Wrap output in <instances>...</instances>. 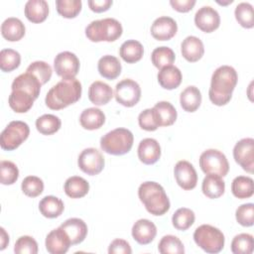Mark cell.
Listing matches in <instances>:
<instances>
[{
	"instance_id": "cell-1",
	"label": "cell",
	"mask_w": 254,
	"mask_h": 254,
	"mask_svg": "<svg viewBox=\"0 0 254 254\" xmlns=\"http://www.w3.org/2000/svg\"><path fill=\"white\" fill-rule=\"evenodd\" d=\"M237 72L232 66L221 65L217 67L211 75L208 90L209 100L217 106L227 104L232 97V92L237 84Z\"/></svg>"
},
{
	"instance_id": "cell-2",
	"label": "cell",
	"mask_w": 254,
	"mask_h": 254,
	"mask_svg": "<svg viewBox=\"0 0 254 254\" xmlns=\"http://www.w3.org/2000/svg\"><path fill=\"white\" fill-rule=\"evenodd\" d=\"M81 83L75 77L63 78L47 93L45 102L52 110H60L75 103L81 96Z\"/></svg>"
},
{
	"instance_id": "cell-3",
	"label": "cell",
	"mask_w": 254,
	"mask_h": 254,
	"mask_svg": "<svg viewBox=\"0 0 254 254\" xmlns=\"http://www.w3.org/2000/svg\"><path fill=\"white\" fill-rule=\"evenodd\" d=\"M138 196L148 212L163 215L170 209V199L164 188L156 182H144L138 189Z\"/></svg>"
},
{
	"instance_id": "cell-4",
	"label": "cell",
	"mask_w": 254,
	"mask_h": 254,
	"mask_svg": "<svg viewBox=\"0 0 254 254\" xmlns=\"http://www.w3.org/2000/svg\"><path fill=\"white\" fill-rule=\"evenodd\" d=\"M121 23L114 18H104L90 22L85 28V36L94 43L114 42L122 35Z\"/></svg>"
},
{
	"instance_id": "cell-5",
	"label": "cell",
	"mask_w": 254,
	"mask_h": 254,
	"mask_svg": "<svg viewBox=\"0 0 254 254\" xmlns=\"http://www.w3.org/2000/svg\"><path fill=\"white\" fill-rule=\"evenodd\" d=\"M134 142L132 132L126 128H116L100 139V148L107 154L121 156L127 154Z\"/></svg>"
},
{
	"instance_id": "cell-6",
	"label": "cell",
	"mask_w": 254,
	"mask_h": 254,
	"mask_svg": "<svg viewBox=\"0 0 254 254\" xmlns=\"http://www.w3.org/2000/svg\"><path fill=\"white\" fill-rule=\"evenodd\" d=\"M195 244L204 252L209 254L219 253L224 247V234L216 227L209 224H202L193 232Z\"/></svg>"
},
{
	"instance_id": "cell-7",
	"label": "cell",
	"mask_w": 254,
	"mask_h": 254,
	"mask_svg": "<svg viewBox=\"0 0 254 254\" xmlns=\"http://www.w3.org/2000/svg\"><path fill=\"white\" fill-rule=\"evenodd\" d=\"M30 134L29 125L26 122L15 120L11 121L0 136V146L3 150L13 151L17 149Z\"/></svg>"
},
{
	"instance_id": "cell-8",
	"label": "cell",
	"mask_w": 254,
	"mask_h": 254,
	"mask_svg": "<svg viewBox=\"0 0 254 254\" xmlns=\"http://www.w3.org/2000/svg\"><path fill=\"white\" fill-rule=\"evenodd\" d=\"M199 167L206 175L225 177L229 171V164L225 155L216 149H208L199 157Z\"/></svg>"
},
{
	"instance_id": "cell-9",
	"label": "cell",
	"mask_w": 254,
	"mask_h": 254,
	"mask_svg": "<svg viewBox=\"0 0 254 254\" xmlns=\"http://www.w3.org/2000/svg\"><path fill=\"white\" fill-rule=\"evenodd\" d=\"M114 96L119 104L125 107H132L141 98V87L135 80L125 78L116 84Z\"/></svg>"
},
{
	"instance_id": "cell-10",
	"label": "cell",
	"mask_w": 254,
	"mask_h": 254,
	"mask_svg": "<svg viewBox=\"0 0 254 254\" xmlns=\"http://www.w3.org/2000/svg\"><path fill=\"white\" fill-rule=\"evenodd\" d=\"M54 68L62 78H73L79 70V60L71 52L59 53L54 60Z\"/></svg>"
},
{
	"instance_id": "cell-11",
	"label": "cell",
	"mask_w": 254,
	"mask_h": 254,
	"mask_svg": "<svg viewBox=\"0 0 254 254\" xmlns=\"http://www.w3.org/2000/svg\"><path fill=\"white\" fill-rule=\"evenodd\" d=\"M104 158L95 148H86L78 156V168L89 176L98 175L104 168Z\"/></svg>"
},
{
	"instance_id": "cell-12",
	"label": "cell",
	"mask_w": 254,
	"mask_h": 254,
	"mask_svg": "<svg viewBox=\"0 0 254 254\" xmlns=\"http://www.w3.org/2000/svg\"><path fill=\"white\" fill-rule=\"evenodd\" d=\"M233 158L235 162L248 173H253L254 169V140L243 138L239 140L233 148Z\"/></svg>"
},
{
	"instance_id": "cell-13",
	"label": "cell",
	"mask_w": 254,
	"mask_h": 254,
	"mask_svg": "<svg viewBox=\"0 0 254 254\" xmlns=\"http://www.w3.org/2000/svg\"><path fill=\"white\" fill-rule=\"evenodd\" d=\"M174 175L177 184L185 190L195 188L197 183V174L193 166L185 160L179 161L174 168Z\"/></svg>"
},
{
	"instance_id": "cell-14",
	"label": "cell",
	"mask_w": 254,
	"mask_h": 254,
	"mask_svg": "<svg viewBox=\"0 0 254 254\" xmlns=\"http://www.w3.org/2000/svg\"><path fill=\"white\" fill-rule=\"evenodd\" d=\"M194 24L202 32L211 33L219 27L220 16L214 8L202 6L194 15Z\"/></svg>"
},
{
	"instance_id": "cell-15",
	"label": "cell",
	"mask_w": 254,
	"mask_h": 254,
	"mask_svg": "<svg viewBox=\"0 0 254 254\" xmlns=\"http://www.w3.org/2000/svg\"><path fill=\"white\" fill-rule=\"evenodd\" d=\"M46 249L51 254H64L71 245L65 231L60 226L48 233L46 237Z\"/></svg>"
},
{
	"instance_id": "cell-16",
	"label": "cell",
	"mask_w": 254,
	"mask_h": 254,
	"mask_svg": "<svg viewBox=\"0 0 254 254\" xmlns=\"http://www.w3.org/2000/svg\"><path fill=\"white\" fill-rule=\"evenodd\" d=\"M178 31L177 22L168 16L157 18L151 26V35L158 41L171 40Z\"/></svg>"
},
{
	"instance_id": "cell-17",
	"label": "cell",
	"mask_w": 254,
	"mask_h": 254,
	"mask_svg": "<svg viewBox=\"0 0 254 254\" xmlns=\"http://www.w3.org/2000/svg\"><path fill=\"white\" fill-rule=\"evenodd\" d=\"M157 235V227L149 219L142 218L137 220L132 227V237L134 240L141 244L147 245L151 243Z\"/></svg>"
},
{
	"instance_id": "cell-18",
	"label": "cell",
	"mask_w": 254,
	"mask_h": 254,
	"mask_svg": "<svg viewBox=\"0 0 254 254\" xmlns=\"http://www.w3.org/2000/svg\"><path fill=\"white\" fill-rule=\"evenodd\" d=\"M138 158L145 165H153L161 157V146L156 139L145 138L138 146Z\"/></svg>"
},
{
	"instance_id": "cell-19",
	"label": "cell",
	"mask_w": 254,
	"mask_h": 254,
	"mask_svg": "<svg viewBox=\"0 0 254 254\" xmlns=\"http://www.w3.org/2000/svg\"><path fill=\"white\" fill-rule=\"evenodd\" d=\"M41 82L40 80L32 73L25 72L17 77L12 82L11 88L12 90H23L30 95H32L35 99H37L40 95L41 91Z\"/></svg>"
},
{
	"instance_id": "cell-20",
	"label": "cell",
	"mask_w": 254,
	"mask_h": 254,
	"mask_svg": "<svg viewBox=\"0 0 254 254\" xmlns=\"http://www.w3.org/2000/svg\"><path fill=\"white\" fill-rule=\"evenodd\" d=\"M61 227L65 231V233L69 237L71 245L81 243L87 235V225L80 218H68L64 223L61 224Z\"/></svg>"
},
{
	"instance_id": "cell-21",
	"label": "cell",
	"mask_w": 254,
	"mask_h": 254,
	"mask_svg": "<svg viewBox=\"0 0 254 254\" xmlns=\"http://www.w3.org/2000/svg\"><path fill=\"white\" fill-rule=\"evenodd\" d=\"M183 57L190 63L200 60L204 54V47L201 40L195 36H188L181 44Z\"/></svg>"
},
{
	"instance_id": "cell-22",
	"label": "cell",
	"mask_w": 254,
	"mask_h": 254,
	"mask_svg": "<svg viewBox=\"0 0 254 254\" xmlns=\"http://www.w3.org/2000/svg\"><path fill=\"white\" fill-rule=\"evenodd\" d=\"M113 90L107 83L96 80L88 88V99L94 105H105L113 97Z\"/></svg>"
},
{
	"instance_id": "cell-23",
	"label": "cell",
	"mask_w": 254,
	"mask_h": 254,
	"mask_svg": "<svg viewBox=\"0 0 254 254\" xmlns=\"http://www.w3.org/2000/svg\"><path fill=\"white\" fill-rule=\"evenodd\" d=\"M26 18L32 23H42L49 15V5L45 0H29L24 8Z\"/></svg>"
},
{
	"instance_id": "cell-24",
	"label": "cell",
	"mask_w": 254,
	"mask_h": 254,
	"mask_svg": "<svg viewBox=\"0 0 254 254\" xmlns=\"http://www.w3.org/2000/svg\"><path fill=\"white\" fill-rule=\"evenodd\" d=\"M25 25L20 19L15 17L7 18L1 25V34L9 42L20 41L25 36Z\"/></svg>"
},
{
	"instance_id": "cell-25",
	"label": "cell",
	"mask_w": 254,
	"mask_h": 254,
	"mask_svg": "<svg viewBox=\"0 0 254 254\" xmlns=\"http://www.w3.org/2000/svg\"><path fill=\"white\" fill-rule=\"evenodd\" d=\"M97 69L101 76L109 80L115 79L121 73V63L119 60L111 55H105L101 57L97 64Z\"/></svg>"
},
{
	"instance_id": "cell-26",
	"label": "cell",
	"mask_w": 254,
	"mask_h": 254,
	"mask_svg": "<svg viewBox=\"0 0 254 254\" xmlns=\"http://www.w3.org/2000/svg\"><path fill=\"white\" fill-rule=\"evenodd\" d=\"M157 77L159 84L168 90L177 88L182 82V72L173 64L160 69Z\"/></svg>"
},
{
	"instance_id": "cell-27",
	"label": "cell",
	"mask_w": 254,
	"mask_h": 254,
	"mask_svg": "<svg viewBox=\"0 0 254 254\" xmlns=\"http://www.w3.org/2000/svg\"><path fill=\"white\" fill-rule=\"evenodd\" d=\"M105 122V114L96 107L84 109L79 116V123L86 130L99 129Z\"/></svg>"
},
{
	"instance_id": "cell-28",
	"label": "cell",
	"mask_w": 254,
	"mask_h": 254,
	"mask_svg": "<svg viewBox=\"0 0 254 254\" xmlns=\"http://www.w3.org/2000/svg\"><path fill=\"white\" fill-rule=\"evenodd\" d=\"M119 55L127 64H134L142 59L144 48L142 44L136 40H127L121 45Z\"/></svg>"
},
{
	"instance_id": "cell-29",
	"label": "cell",
	"mask_w": 254,
	"mask_h": 254,
	"mask_svg": "<svg viewBox=\"0 0 254 254\" xmlns=\"http://www.w3.org/2000/svg\"><path fill=\"white\" fill-rule=\"evenodd\" d=\"M36 99L23 90H12L8 98L9 106L17 113H25L29 111Z\"/></svg>"
},
{
	"instance_id": "cell-30",
	"label": "cell",
	"mask_w": 254,
	"mask_h": 254,
	"mask_svg": "<svg viewBox=\"0 0 254 254\" xmlns=\"http://www.w3.org/2000/svg\"><path fill=\"white\" fill-rule=\"evenodd\" d=\"M182 108L187 112H194L201 103V93L196 86L190 85L186 87L180 95Z\"/></svg>"
},
{
	"instance_id": "cell-31",
	"label": "cell",
	"mask_w": 254,
	"mask_h": 254,
	"mask_svg": "<svg viewBox=\"0 0 254 254\" xmlns=\"http://www.w3.org/2000/svg\"><path fill=\"white\" fill-rule=\"evenodd\" d=\"M64 189L67 196L71 198H80L87 194L89 184L85 179L79 176H72L65 181Z\"/></svg>"
},
{
	"instance_id": "cell-32",
	"label": "cell",
	"mask_w": 254,
	"mask_h": 254,
	"mask_svg": "<svg viewBox=\"0 0 254 254\" xmlns=\"http://www.w3.org/2000/svg\"><path fill=\"white\" fill-rule=\"evenodd\" d=\"M203 194L209 198H217L224 193L225 183L221 177L206 175L201 184Z\"/></svg>"
},
{
	"instance_id": "cell-33",
	"label": "cell",
	"mask_w": 254,
	"mask_h": 254,
	"mask_svg": "<svg viewBox=\"0 0 254 254\" xmlns=\"http://www.w3.org/2000/svg\"><path fill=\"white\" fill-rule=\"evenodd\" d=\"M64 209V202L61 198L54 195L43 197L39 203L40 212L47 218L59 217Z\"/></svg>"
},
{
	"instance_id": "cell-34",
	"label": "cell",
	"mask_w": 254,
	"mask_h": 254,
	"mask_svg": "<svg viewBox=\"0 0 254 254\" xmlns=\"http://www.w3.org/2000/svg\"><path fill=\"white\" fill-rule=\"evenodd\" d=\"M157 119L161 126H170L177 120V110L172 103L169 101H159L153 107Z\"/></svg>"
},
{
	"instance_id": "cell-35",
	"label": "cell",
	"mask_w": 254,
	"mask_h": 254,
	"mask_svg": "<svg viewBox=\"0 0 254 254\" xmlns=\"http://www.w3.org/2000/svg\"><path fill=\"white\" fill-rule=\"evenodd\" d=\"M231 191L237 198L243 199L251 197L254 193L253 180L247 176L236 177L231 184Z\"/></svg>"
},
{
	"instance_id": "cell-36",
	"label": "cell",
	"mask_w": 254,
	"mask_h": 254,
	"mask_svg": "<svg viewBox=\"0 0 254 254\" xmlns=\"http://www.w3.org/2000/svg\"><path fill=\"white\" fill-rule=\"evenodd\" d=\"M61 119L54 114H44L36 120V128L43 135H52L61 128Z\"/></svg>"
},
{
	"instance_id": "cell-37",
	"label": "cell",
	"mask_w": 254,
	"mask_h": 254,
	"mask_svg": "<svg viewBox=\"0 0 254 254\" xmlns=\"http://www.w3.org/2000/svg\"><path fill=\"white\" fill-rule=\"evenodd\" d=\"M176 56L174 51L169 47H158L156 48L151 55L152 64L159 69H162L165 66L172 65L175 62Z\"/></svg>"
},
{
	"instance_id": "cell-38",
	"label": "cell",
	"mask_w": 254,
	"mask_h": 254,
	"mask_svg": "<svg viewBox=\"0 0 254 254\" xmlns=\"http://www.w3.org/2000/svg\"><path fill=\"white\" fill-rule=\"evenodd\" d=\"M194 212L187 207H181L175 211L172 217L173 225L178 230H187L194 222Z\"/></svg>"
},
{
	"instance_id": "cell-39",
	"label": "cell",
	"mask_w": 254,
	"mask_h": 254,
	"mask_svg": "<svg viewBox=\"0 0 254 254\" xmlns=\"http://www.w3.org/2000/svg\"><path fill=\"white\" fill-rule=\"evenodd\" d=\"M235 19L243 28L250 29L254 26L253 6L248 2H241L235 7Z\"/></svg>"
},
{
	"instance_id": "cell-40",
	"label": "cell",
	"mask_w": 254,
	"mask_h": 254,
	"mask_svg": "<svg viewBox=\"0 0 254 254\" xmlns=\"http://www.w3.org/2000/svg\"><path fill=\"white\" fill-rule=\"evenodd\" d=\"M254 249V239L249 233L234 236L231 242V252L234 254H251Z\"/></svg>"
},
{
	"instance_id": "cell-41",
	"label": "cell",
	"mask_w": 254,
	"mask_h": 254,
	"mask_svg": "<svg viewBox=\"0 0 254 254\" xmlns=\"http://www.w3.org/2000/svg\"><path fill=\"white\" fill-rule=\"evenodd\" d=\"M161 254H184L185 247L183 242L175 235H165L158 244Z\"/></svg>"
},
{
	"instance_id": "cell-42",
	"label": "cell",
	"mask_w": 254,
	"mask_h": 254,
	"mask_svg": "<svg viewBox=\"0 0 254 254\" xmlns=\"http://www.w3.org/2000/svg\"><path fill=\"white\" fill-rule=\"evenodd\" d=\"M21 64L20 54L13 49H3L0 52V68L4 72L16 69Z\"/></svg>"
},
{
	"instance_id": "cell-43",
	"label": "cell",
	"mask_w": 254,
	"mask_h": 254,
	"mask_svg": "<svg viewBox=\"0 0 254 254\" xmlns=\"http://www.w3.org/2000/svg\"><path fill=\"white\" fill-rule=\"evenodd\" d=\"M82 3L80 0H57V11L64 18H75L81 11Z\"/></svg>"
},
{
	"instance_id": "cell-44",
	"label": "cell",
	"mask_w": 254,
	"mask_h": 254,
	"mask_svg": "<svg viewBox=\"0 0 254 254\" xmlns=\"http://www.w3.org/2000/svg\"><path fill=\"white\" fill-rule=\"evenodd\" d=\"M26 71L34 74L40 80L41 84L47 83L51 79L52 73H53V69L51 65L48 63L43 61H36L30 64Z\"/></svg>"
},
{
	"instance_id": "cell-45",
	"label": "cell",
	"mask_w": 254,
	"mask_h": 254,
	"mask_svg": "<svg viewBox=\"0 0 254 254\" xmlns=\"http://www.w3.org/2000/svg\"><path fill=\"white\" fill-rule=\"evenodd\" d=\"M19 178L18 167L11 161H1L0 182L2 185L10 186L17 182Z\"/></svg>"
},
{
	"instance_id": "cell-46",
	"label": "cell",
	"mask_w": 254,
	"mask_h": 254,
	"mask_svg": "<svg viewBox=\"0 0 254 254\" xmlns=\"http://www.w3.org/2000/svg\"><path fill=\"white\" fill-rule=\"evenodd\" d=\"M21 189L27 196L36 197L43 192L44 182L39 177L28 176L23 180L21 184Z\"/></svg>"
},
{
	"instance_id": "cell-47",
	"label": "cell",
	"mask_w": 254,
	"mask_h": 254,
	"mask_svg": "<svg viewBox=\"0 0 254 254\" xmlns=\"http://www.w3.org/2000/svg\"><path fill=\"white\" fill-rule=\"evenodd\" d=\"M235 218L242 226H252L254 223V204L249 202L238 206L235 211Z\"/></svg>"
},
{
	"instance_id": "cell-48",
	"label": "cell",
	"mask_w": 254,
	"mask_h": 254,
	"mask_svg": "<svg viewBox=\"0 0 254 254\" xmlns=\"http://www.w3.org/2000/svg\"><path fill=\"white\" fill-rule=\"evenodd\" d=\"M139 126L146 131H155L160 127L156 113L153 108L143 110L138 116Z\"/></svg>"
},
{
	"instance_id": "cell-49",
	"label": "cell",
	"mask_w": 254,
	"mask_h": 254,
	"mask_svg": "<svg viewBox=\"0 0 254 254\" xmlns=\"http://www.w3.org/2000/svg\"><path fill=\"white\" fill-rule=\"evenodd\" d=\"M14 252L17 254H37L38 243L32 236H21L15 243Z\"/></svg>"
},
{
	"instance_id": "cell-50",
	"label": "cell",
	"mask_w": 254,
	"mask_h": 254,
	"mask_svg": "<svg viewBox=\"0 0 254 254\" xmlns=\"http://www.w3.org/2000/svg\"><path fill=\"white\" fill-rule=\"evenodd\" d=\"M109 254H131L132 249L130 244L124 239H114L108 247Z\"/></svg>"
},
{
	"instance_id": "cell-51",
	"label": "cell",
	"mask_w": 254,
	"mask_h": 254,
	"mask_svg": "<svg viewBox=\"0 0 254 254\" xmlns=\"http://www.w3.org/2000/svg\"><path fill=\"white\" fill-rule=\"evenodd\" d=\"M171 6L178 12L187 13L195 5V0H171Z\"/></svg>"
},
{
	"instance_id": "cell-52",
	"label": "cell",
	"mask_w": 254,
	"mask_h": 254,
	"mask_svg": "<svg viewBox=\"0 0 254 254\" xmlns=\"http://www.w3.org/2000/svg\"><path fill=\"white\" fill-rule=\"evenodd\" d=\"M112 0H89L87 2L91 11L95 13H101L107 11L112 5Z\"/></svg>"
},
{
	"instance_id": "cell-53",
	"label": "cell",
	"mask_w": 254,
	"mask_h": 254,
	"mask_svg": "<svg viewBox=\"0 0 254 254\" xmlns=\"http://www.w3.org/2000/svg\"><path fill=\"white\" fill-rule=\"evenodd\" d=\"M0 232H1V235H0V238H1V240H0V244H1L0 250H4L7 247V245L9 244V235L3 227L0 228Z\"/></svg>"
}]
</instances>
